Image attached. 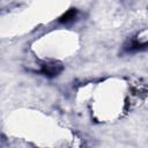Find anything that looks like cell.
Masks as SVG:
<instances>
[{
	"label": "cell",
	"mask_w": 148,
	"mask_h": 148,
	"mask_svg": "<svg viewBox=\"0 0 148 148\" xmlns=\"http://www.w3.org/2000/svg\"><path fill=\"white\" fill-rule=\"evenodd\" d=\"M61 71H62V66L60 64H45L40 68V73L47 77H54L59 75Z\"/></svg>",
	"instance_id": "1"
},
{
	"label": "cell",
	"mask_w": 148,
	"mask_h": 148,
	"mask_svg": "<svg viewBox=\"0 0 148 148\" xmlns=\"http://www.w3.org/2000/svg\"><path fill=\"white\" fill-rule=\"evenodd\" d=\"M76 15H77V9H75V8H72V9H69V10H67L65 14H62L60 17H59V22L60 23H69V22H72L75 17H76Z\"/></svg>",
	"instance_id": "2"
},
{
	"label": "cell",
	"mask_w": 148,
	"mask_h": 148,
	"mask_svg": "<svg viewBox=\"0 0 148 148\" xmlns=\"http://www.w3.org/2000/svg\"><path fill=\"white\" fill-rule=\"evenodd\" d=\"M148 49V43H140V42H132L130 44V46L127 47L128 52H138V51H143Z\"/></svg>",
	"instance_id": "3"
}]
</instances>
